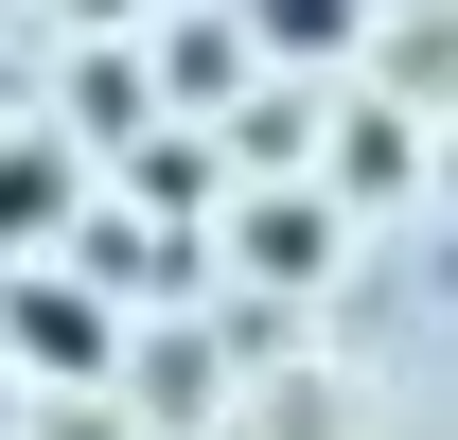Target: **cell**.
<instances>
[{"label": "cell", "mask_w": 458, "mask_h": 440, "mask_svg": "<svg viewBox=\"0 0 458 440\" xmlns=\"http://www.w3.org/2000/svg\"><path fill=\"white\" fill-rule=\"evenodd\" d=\"M71 212V159H54V141H18V159H0V229H54Z\"/></svg>", "instance_id": "obj_2"}, {"label": "cell", "mask_w": 458, "mask_h": 440, "mask_svg": "<svg viewBox=\"0 0 458 440\" xmlns=\"http://www.w3.org/2000/svg\"><path fill=\"white\" fill-rule=\"evenodd\" d=\"M265 18V54H352V0H247Z\"/></svg>", "instance_id": "obj_3"}, {"label": "cell", "mask_w": 458, "mask_h": 440, "mask_svg": "<svg viewBox=\"0 0 458 440\" xmlns=\"http://www.w3.org/2000/svg\"><path fill=\"white\" fill-rule=\"evenodd\" d=\"M0 317H18V352H36V370H106V317H89L71 282H18Z\"/></svg>", "instance_id": "obj_1"}]
</instances>
